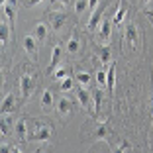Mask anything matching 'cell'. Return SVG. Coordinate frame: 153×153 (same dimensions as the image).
I'll use <instances>...</instances> for the list:
<instances>
[{"label": "cell", "mask_w": 153, "mask_h": 153, "mask_svg": "<svg viewBox=\"0 0 153 153\" xmlns=\"http://www.w3.org/2000/svg\"><path fill=\"white\" fill-rule=\"evenodd\" d=\"M124 41H126L128 49L135 51L137 47H140V30H137V26L135 24H128L126 27H124Z\"/></svg>", "instance_id": "6da1fadb"}, {"label": "cell", "mask_w": 153, "mask_h": 153, "mask_svg": "<svg viewBox=\"0 0 153 153\" xmlns=\"http://www.w3.org/2000/svg\"><path fill=\"white\" fill-rule=\"evenodd\" d=\"M20 90H22V98H30L32 92L36 90V76L33 75H22L20 76Z\"/></svg>", "instance_id": "7a4b0ae2"}, {"label": "cell", "mask_w": 153, "mask_h": 153, "mask_svg": "<svg viewBox=\"0 0 153 153\" xmlns=\"http://www.w3.org/2000/svg\"><path fill=\"white\" fill-rule=\"evenodd\" d=\"M112 26H114L112 20L102 18V22H100V26H98V33H96V39H98L100 43H108V41H110V36H112Z\"/></svg>", "instance_id": "3957f363"}, {"label": "cell", "mask_w": 153, "mask_h": 153, "mask_svg": "<svg viewBox=\"0 0 153 153\" xmlns=\"http://www.w3.org/2000/svg\"><path fill=\"white\" fill-rule=\"evenodd\" d=\"M110 6V2H104L102 6H98V8H94V12H92V16H90L88 24H86V27H88L90 32H94V30H98L100 22H102V14L106 12V8Z\"/></svg>", "instance_id": "277c9868"}, {"label": "cell", "mask_w": 153, "mask_h": 153, "mask_svg": "<svg viewBox=\"0 0 153 153\" xmlns=\"http://www.w3.org/2000/svg\"><path fill=\"white\" fill-rule=\"evenodd\" d=\"M67 24V14L65 12H51L49 14V26L53 32H61Z\"/></svg>", "instance_id": "5b68a950"}, {"label": "cell", "mask_w": 153, "mask_h": 153, "mask_svg": "<svg viewBox=\"0 0 153 153\" xmlns=\"http://www.w3.org/2000/svg\"><path fill=\"white\" fill-rule=\"evenodd\" d=\"M51 135H53V130L49 126H36V130L32 131V137L33 141H49Z\"/></svg>", "instance_id": "8992f818"}, {"label": "cell", "mask_w": 153, "mask_h": 153, "mask_svg": "<svg viewBox=\"0 0 153 153\" xmlns=\"http://www.w3.org/2000/svg\"><path fill=\"white\" fill-rule=\"evenodd\" d=\"M76 98H79V104H81L85 110L88 108L90 104H92V94L86 90V86H81V88L76 90Z\"/></svg>", "instance_id": "52a82bcc"}, {"label": "cell", "mask_w": 153, "mask_h": 153, "mask_svg": "<svg viewBox=\"0 0 153 153\" xmlns=\"http://www.w3.org/2000/svg\"><path fill=\"white\" fill-rule=\"evenodd\" d=\"M79 49H81V39L73 33V36H69V39H67V45H65V51H67L69 55H75V53H79Z\"/></svg>", "instance_id": "ba28073f"}, {"label": "cell", "mask_w": 153, "mask_h": 153, "mask_svg": "<svg viewBox=\"0 0 153 153\" xmlns=\"http://www.w3.org/2000/svg\"><path fill=\"white\" fill-rule=\"evenodd\" d=\"M49 27L51 26H47L45 22H37L36 24V27H33V36L37 37V41H43L45 37L49 36Z\"/></svg>", "instance_id": "9c48e42d"}, {"label": "cell", "mask_w": 153, "mask_h": 153, "mask_svg": "<svg viewBox=\"0 0 153 153\" xmlns=\"http://www.w3.org/2000/svg\"><path fill=\"white\" fill-rule=\"evenodd\" d=\"M61 53H63V49H61V45H55L53 49H51V59H49V65H47V69H49L51 73H53V69L59 65V59H61Z\"/></svg>", "instance_id": "30bf717a"}, {"label": "cell", "mask_w": 153, "mask_h": 153, "mask_svg": "<svg viewBox=\"0 0 153 153\" xmlns=\"http://www.w3.org/2000/svg\"><path fill=\"white\" fill-rule=\"evenodd\" d=\"M24 49L30 55H36L37 53V37L36 36H26L24 37Z\"/></svg>", "instance_id": "8fae6325"}, {"label": "cell", "mask_w": 153, "mask_h": 153, "mask_svg": "<svg viewBox=\"0 0 153 153\" xmlns=\"http://www.w3.org/2000/svg\"><path fill=\"white\" fill-rule=\"evenodd\" d=\"M126 14H128V8H126V4H124V0H120V4H118V12L114 14L112 22L116 24V26H120V24L126 20Z\"/></svg>", "instance_id": "7c38bea8"}, {"label": "cell", "mask_w": 153, "mask_h": 153, "mask_svg": "<svg viewBox=\"0 0 153 153\" xmlns=\"http://www.w3.org/2000/svg\"><path fill=\"white\" fill-rule=\"evenodd\" d=\"M71 110H73V106H71V100L69 98H59L57 100V112L61 116H69Z\"/></svg>", "instance_id": "4fadbf2b"}, {"label": "cell", "mask_w": 153, "mask_h": 153, "mask_svg": "<svg viewBox=\"0 0 153 153\" xmlns=\"http://www.w3.org/2000/svg\"><path fill=\"white\" fill-rule=\"evenodd\" d=\"M14 106H16L14 94H6L4 98H2V106H0V110H2V114H10L14 110Z\"/></svg>", "instance_id": "5bb4252c"}, {"label": "cell", "mask_w": 153, "mask_h": 153, "mask_svg": "<svg viewBox=\"0 0 153 153\" xmlns=\"http://www.w3.org/2000/svg\"><path fill=\"white\" fill-rule=\"evenodd\" d=\"M41 108L45 112L53 110V94H51V90H43V94H41Z\"/></svg>", "instance_id": "9a60e30c"}, {"label": "cell", "mask_w": 153, "mask_h": 153, "mask_svg": "<svg viewBox=\"0 0 153 153\" xmlns=\"http://www.w3.org/2000/svg\"><path fill=\"white\" fill-rule=\"evenodd\" d=\"M75 81L79 82L81 86H88V85H90V81H92V76H90V73H88V71H76Z\"/></svg>", "instance_id": "2e32d148"}, {"label": "cell", "mask_w": 153, "mask_h": 153, "mask_svg": "<svg viewBox=\"0 0 153 153\" xmlns=\"http://www.w3.org/2000/svg\"><path fill=\"white\" fill-rule=\"evenodd\" d=\"M16 135H18L20 141L27 140V124H26V120H20L18 124H16Z\"/></svg>", "instance_id": "e0dca14e"}, {"label": "cell", "mask_w": 153, "mask_h": 153, "mask_svg": "<svg viewBox=\"0 0 153 153\" xmlns=\"http://www.w3.org/2000/svg\"><path fill=\"white\" fill-rule=\"evenodd\" d=\"M114 81H116V65H110L108 69V81H106V88L110 94H114Z\"/></svg>", "instance_id": "ac0fdd59"}, {"label": "cell", "mask_w": 153, "mask_h": 153, "mask_svg": "<svg viewBox=\"0 0 153 153\" xmlns=\"http://www.w3.org/2000/svg\"><path fill=\"white\" fill-rule=\"evenodd\" d=\"M8 39H10V24L2 22L0 24V41H2V47L8 43Z\"/></svg>", "instance_id": "d6986e66"}, {"label": "cell", "mask_w": 153, "mask_h": 153, "mask_svg": "<svg viewBox=\"0 0 153 153\" xmlns=\"http://www.w3.org/2000/svg\"><path fill=\"white\" fill-rule=\"evenodd\" d=\"M98 57H100V63H102V65H108L110 63V47H108V43H104L102 47H100Z\"/></svg>", "instance_id": "ffe728a7"}, {"label": "cell", "mask_w": 153, "mask_h": 153, "mask_svg": "<svg viewBox=\"0 0 153 153\" xmlns=\"http://www.w3.org/2000/svg\"><path fill=\"white\" fill-rule=\"evenodd\" d=\"M92 106H94V116H98L100 106H102V92H100V90L92 92Z\"/></svg>", "instance_id": "44dd1931"}, {"label": "cell", "mask_w": 153, "mask_h": 153, "mask_svg": "<svg viewBox=\"0 0 153 153\" xmlns=\"http://www.w3.org/2000/svg\"><path fill=\"white\" fill-rule=\"evenodd\" d=\"M73 86H75V81H73L71 76H65L63 81H59V90H61V92H67V90H73Z\"/></svg>", "instance_id": "7402d4cb"}, {"label": "cell", "mask_w": 153, "mask_h": 153, "mask_svg": "<svg viewBox=\"0 0 153 153\" xmlns=\"http://www.w3.org/2000/svg\"><path fill=\"white\" fill-rule=\"evenodd\" d=\"M108 126L106 124H100L98 128H96V140H100V141H106L108 140Z\"/></svg>", "instance_id": "603a6c76"}, {"label": "cell", "mask_w": 153, "mask_h": 153, "mask_svg": "<svg viewBox=\"0 0 153 153\" xmlns=\"http://www.w3.org/2000/svg\"><path fill=\"white\" fill-rule=\"evenodd\" d=\"M4 16H6V20H8L10 26H14V20H16V8H14V6L4 4Z\"/></svg>", "instance_id": "cb8c5ba5"}, {"label": "cell", "mask_w": 153, "mask_h": 153, "mask_svg": "<svg viewBox=\"0 0 153 153\" xmlns=\"http://www.w3.org/2000/svg\"><path fill=\"white\" fill-rule=\"evenodd\" d=\"M86 8H88V0H75V14L76 16H82Z\"/></svg>", "instance_id": "d4e9b609"}, {"label": "cell", "mask_w": 153, "mask_h": 153, "mask_svg": "<svg viewBox=\"0 0 153 153\" xmlns=\"http://www.w3.org/2000/svg\"><path fill=\"white\" fill-rule=\"evenodd\" d=\"M106 81H108V71L98 69V71H96V82H98L100 86H106Z\"/></svg>", "instance_id": "484cf974"}, {"label": "cell", "mask_w": 153, "mask_h": 153, "mask_svg": "<svg viewBox=\"0 0 153 153\" xmlns=\"http://www.w3.org/2000/svg\"><path fill=\"white\" fill-rule=\"evenodd\" d=\"M53 75V79L55 81H63L65 76H69V67H63V69H57L55 73H51Z\"/></svg>", "instance_id": "4316f807"}, {"label": "cell", "mask_w": 153, "mask_h": 153, "mask_svg": "<svg viewBox=\"0 0 153 153\" xmlns=\"http://www.w3.org/2000/svg\"><path fill=\"white\" fill-rule=\"evenodd\" d=\"M130 149H131L130 141H126V140H124V141L120 143V147H118V151H130Z\"/></svg>", "instance_id": "83f0119b"}, {"label": "cell", "mask_w": 153, "mask_h": 153, "mask_svg": "<svg viewBox=\"0 0 153 153\" xmlns=\"http://www.w3.org/2000/svg\"><path fill=\"white\" fill-rule=\"evenodd\" d=\"M88 8H98V0H88Z\"/></svg>", "instance_id": "f1b7e54d"}, {"label": "cell", "mask_w": 153, "mask_h": 153, "mask_svg": "<svg viewBox=\"0 0 153 153\" xmlns=\"http://www.w3.org/2000/svg\"><path fill=\"white\" fill-rule=\"evenodd\" d=\"M6 4H8V6H14V8H16V6H18V0H6Z\"/></svg>", "instance_id": "f546056e"}, {"label": "cell", "mask_w": 153, "mask_h": 153, "mask_svg": "<svg viewBox=\"0 0 153 153\" xmlns=\"http://www.w3.org/2000/svg\"><path fill=\"white\" fill-rule=\"evenodd\" d=\"M55 4H69V2H71V0H53Z\"/></svg>", "instance_id": "4dcf8cb0"}, {"label": "cell", "mask_w": 153, "mask_h": 153, "mask_svg": "<svg viewBox=\"0 0 153 153\" xmlns=\"http://www.w3.org/2000/svg\"><path fill=\"white\" fill-rule=\"evenodd\" d=\"M37 2H41V0H27V6H36Z\"/></svg>", "instance_id": "1f68e13d"}, {"label": "cell", "mask_w": 153, "mask_h": 153, "mask_svg": "<svg viewBox=\"0 0 153 153\" xmlns=\"http://www.w3.org/2000/svg\"><path fill=\"white\" fill-rule=\"evenodd\" d=\"M141 2H143V4H149V2H151V0H141Z\"/></svg>", "instance_id": "d6a6232c"}, {"label": "cell", "mask_w": 153, "mask_h": 153, "mask_svg": "<svg viewBox=\"0 0 153 153\" xmlns=\"http://www.w3.org/2000/svg\"><path fill=\"white\" fill-rule=\"evenodd\" d=\"M0 2H2V6H4V4H6V0H0Z\"/></svg>", "instance_id": "836d02e7"}]
</instances>
